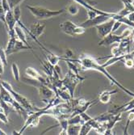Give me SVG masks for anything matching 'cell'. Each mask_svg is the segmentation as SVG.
Returning <instances> with one entry per match:
<instances>
[{"label": "cell", "mask_w": 134, "mask_h": 135, "mask_svg": "<svg viewBox=\"0 0 134 135\" xmlns=\"http://www.w3.org/2000/svg\"><path fill=\"white\" fill-rule=\"evenodd\" d=\"M64 61H70V62H78L80 65L81 69H82L83 70H96L98 72H100L102 75H103L109 81L111 82L112 84L116 85V87H118L120 89H121L127 95L134 97V92L128 90L125 87H124L122 84H120L111 75V74L107 70L106 67H104L103 65L100 64L98 61H97V59H95V57H92L91 56L87 55V54H82L79 56L78 58H70V59H65Z\"/></svg>", "instance_id": "6da1fadb"}, {"label": "cell", "mask_w": 134, "mask_h": 135, "mask_svg": "<svg viewBox=\"0 0 134 135\" xmlns=\"http://www.w3.org/2000/svg\"><path fill=\"white\" fill-rule=\"evenodd\" d=\"M0 84H1L3 87L10 92V94L13 96V98L16 100V101L20 105L22 106L24 109L26 110V111L28 113V114H32L34 112H36V110L38 109V108H36V106H34L26 97H24L23 95H22L21 94L18 93L16 91H15L12 88V86L6 82V81H3V80H0Z\"/></svg>", "instance_id": "7a4b0ae2"}, {"label": "cell", "mask_w": 134, "mask_h": 135, "mask_svg": "<svg viewBox=\"0 0 134 135\" xmlns=\"http://www.w3.org/2000/svg\"><path fill=\"white\" fill-rule=\"evenodd\" d=\"M27 8L29 10L31 13L38 20H46L53 17L58 16L63 14L66 11L65 8L60 10H50L40 6H27Z\"/></svg>", "instance_id": "3957f363"}, {"label": "cell", "mask_w": 134, "mask_h": 135, "mask_svg": "<svg viewBox=\"0 0 134 135\" xmlns=\"http://www.w3.org/2000/svg\"><path fill=\"white\" fill-rule=\"evenodd\" d=\"M85 79H86V78L82 77L81 75H79V74L75 73L74 71L69 70L68 73H66L64 79H62V86L64 88H66L70 92L72 98H74V94H75L76 86L78 83L83 82Z\"/></svg>", "instance_id": "277c9868"}, {"label": "cell", "mask_w": 134, "mask_h": 135, "mask_svg": "<svg viewBox=\"0 0 134 135\" xmlns=\"http://www.w3.org/2000/svg\"><path fill=\"white\" fill-rule=\"evenodd\" d=\"M115 13H116V12L107 11V13H106V14H100V15H98L96 17H95L93 19H91V20L88 19L87 20L81 23L79 25L83 27L84 28H86V29L92 28V27H96L97 25H100V24L107 21L108 20L112 19Z\"/></svg>", "instance_id": "5b68a950"}, {"label": "cell", "mask_w": 134, "mask_h": 135, "mask_svg": "<svg viewBox=\"0 0 134 135\" xmlns=\"http://www.w3.org/2000/svg\"><path fill=\"white\" fill-rule=\"evenodd\" d=\"M60 28L64 33L71 36L82 35L86 32V28H84L80 25H77L70 20H66L62 23L60 24Z\"/></svg>", "instance_id": "8992f818"}, {"label": "cell", "mask_w": 134, "mask_h": 135, "mask_svg": "<svg viewBox=\"0 0 134 135\" xmlns=\"http://www.w3.org/2000/svg\"><path fill=\"white\" fill-rule=\"evenodd\" d=\"M45 27H46V25L44 23L35 22L32 24L30 28L28 29V35L33 41H35L38 45H40L41 42L39 41L38 38L44 33Z\"/></svg>", "instance_id": "52a82bcc"}, {"label": "cell", "mask_w": 134, "mask_h": 135, "mask_svg": "<svg viewBox=\"0 0 134 135\" xmlns=\"http://www.w3.org/2000/svg\"><path fill=\"white\" fill-rule=\"evenodd\" d=\"M114 22H115V20L110 19L107 21L100 24V25H97L96 27H95L97 30V32H98V35L101 38L105 37L106 36H107L109 33L112 32Z\"/></svg>", "instance_id": "ba28073f"}, {"label": "cell", "mask_w": 134, "mask_h": 135, "mask_svg": "<svg viewBox=\"0 0 134 135\" xmlns=\"http://www.w3.org/2000/svg\"><path fill=\"white\" fill-rule=\"evenodd\" d=\"M124 39L121 35H116L113 32L109 33L105 37L102 38V40L99 42V45L100 46H109L114 43H119L121 40Z\"/></svg>", "instance_id": "9c48e42d"}, {"label": "cell", "mask_w": 134, "mask_h": 135, "mask_svg": "<svg viewBox=\"0 0 134 135\" xmlns=\"http://www.w3.org/2000/svg\"><path fill=\"white\" fill-rule=\"evenodd\" d=\"M25 75L32 79H35V80H37L39 82H41V83L43 84H45L47 85L48 83V79H47V77L44 78V76H42L41 74L36 70V69H34L33 67H27L25 69Z\"/></svg>", "instance_id": "30bf717a"}, {"label": "cell", "mask_w": 134, "mask_h": 135, "mask_svg": "<svg viewBox=\"0 0 134 135\" xmlns=\"http://www.w3.org/2000/svg\"><path fill=\"white\" fill-rule=\"evenodd\" d=\"M5 20H6V24H7L8 32L14 31L15 27L17 24V22H16V20L15 18L12 8L5 12Z\"/></svg>", "instance_id": "8fae6325"}, {"label": "cell", "mask_w": 134, "mask_h": 135, "mask_svg": "<svg viewBox=\"0 0 134 135\" xmlns=\"http://www.w3.org/2000/svg\"><path fill=\"white\" fill-rule=\"evenodd\" d=\"M134 108V97L132 100H130L129 102L120 105V106H115L112 109L109 110V112L112 113H126L130 111L131 109Z\"/></svg>", "instance_id": "7c38bea8"}, {"label": "cell", "mask_w": 134, "mask_h": 135, "mask_svg": "<svg viewBox=\"0 0 134 135\" xmlns=\"http://www.w3.org/2000/svg\"><path fill=\"white\" fill-rule=\"evenodd\" d=\"M41 48H42L44 51L45 52V56H46V60L48 61V62H49L51 65L53 66H56L58 64V62H60L61 60H62V57L61 56H57L56 54H54L53 53H52L51 51H49L48 50L47 48H45L43 45H40Z\"/></svg>", "instance_id": "4fadbf2b"}, {"label": "cell", "mask_w": 134, "mask_h": 135, "mask_svg": "<svg viewBox=\"0 0 134 135\" xmlns=\"http://www.w3.org/2000/svg\"><path fill=\"white\" fill-rule=\"evenodd\" d=\"M39 60L41 62V65L43 68V70L45 73L47 77H52L54 74V71H55L54 66L51 65L47 60H41L40 58H39Z\"/></svg>", "instance_id": "5bb4252c"}, {"label": "cell", "mask_w": 134, "mask_h": 135, "mask_svg": "<svg viewBox=\"0 0 134 135\" xmlns=\"http://www.w3.org/2000/svg\"><path fill=\"white\" fill-rule=\"evenodd\" d=\"M117 91H118L116 89L112 90V91H104L100 95L98 100L103 104H107V103H109V101L111 100L112 95L117 93Z\"/></svg>", "instance_id": "9a60e30c"}, {"label": "cell", "mask_w": 134, "mask_h": 135, "mask_svg": "<svg viewBox=\"0 0 134 135\" xmlns=\"http://www.w3.org/2000/svg\"><path fill=\"white\" fill-rule=\"evenodd\" d=\"M15 31H16V34L17 36V37L21 41H23L24 44L28 46H30L28 43V41H27V35L25 33V31L23 30V28H22L19 25L16 24V27H15Z\"/></svg>", "instance_id": "2e32d148"}, {"label": "cell", "mask_w": 134, "mask_h": 135, "mask_svg": "<svg viewBox=\"0 0 134 135\" xmlns=\"http://www.w3.org/2000/svg\"><path fill=\"white\" fill-rule=\"evenodd\" d=\"M11 72L13 77L16 81L19 82L20 79V75H19V69L18 67V65L16 62H13L11 64Z\"/></svg>", "instance_id": "e0dca14e"}, {"label": "cell", "mask_w": 134, "mask_h": 135, "mask_svg": "<svg viewBox=\"0 0 134 135\" xmlns=\"http://www.w3.org/2000/svg\"><path fill=\"white\" fill-rule=\"evenodd\" d=\"M81 125H69L67 129V134H79Z\"/></svg>", "instance_id": "ac0fdd59"}, {"label": "cell", "mask_w": 134, "mask_h": 135, "mask_svg": "<svg viewBox=\"0 0 134 135\" xmlns=\"http://www.w3.org/2000/svg\"><path fill=\"white\" fill-rule=\"evenodd\" d=\"M134 120V108L131 109L130 111H128V118H127V124L125 126V129L124 131L125 134H128V126L130 125V123L132 121Z\"/></svg>", "instance_id": "d6986e66"}, {"label": "cell", "mask_w": 134, "mask_h": 135, "mask_svg": "<svg viewBox=\"0 0 134 135\" xmlns=\"http://www.w3.org/2000/svg\"><path fill=\"white\" fill-rule=\"evenodd\" d=\"M67 11L72 16H75L78 13V7L76 4H71L66 8Z\"/></svg>", "instance_id": "ffe728a7"}, {"label": "cell", "mask_w": 134, "mask_h": 135, "mask_svg": "<svg viewBox=\"0 0 134 135\" xmlns=\"http://www.w3.org/2000/svg\"><path fill=\"white\" fill-rule=\"evenodd\" d=\"M0 120L3 121L4 124H7L9 122L8 115L5 113L4 109L2 107H0Z\"/></svg>", "instance_id": "44dd1931"}, {"label": "cell", "mask_w": 134, "mask_h": 135, "mask_svg": "<svg viewBox=\"0 0 134 135\" xmlns=\"http://www.w3.org/2000/svg\"><path fill=\"white\" fill-rule=\"evenodd\" d=\"M0 60L2 61L4 66H7V55L5 52V50L0 47Z\"/></svg>", "instance_id": "7402d4cb"}, {"label": "cell", "mask_w": 134, "mask_h": 135, "mask_svg": "<svg viewBox=\"0 0 134 135\" xmlns=\"http://www.w3.org/2000/svg\"><path fill=\"white\" fill-rule=\"evenodd\" d=\"M0 21H2L4 25L7 27L6 20H5V11L2 3V0H0Z\"/></svg>", "instance_id": "603a6c76"}, {"label": "cell", "mask_w": 134, "mask_h": 135, "mask_svg": "<svg viewBox=\"0 0 134 135\" xmlns=\"http://www.w3.org/2000/svg\"><path fill=\"white\" fill-rule=\"evenodd\" d=\"M132 28H127L126 29H125L122 33L120 35L123 36V38H126V37H130L132 35Z\"/></svg>", "instance_id": "cb8c5ba5"}, {"label": "cell", "mask_w": 134, "mask_h": 135, "mask_svg": "<svg viewBox=\"0 0 134 135\" xmlns=\"http://www.w3.org/2000/svg\"><path fill=\"white\" fill-rule=\"evenodd\" d=\"M124 62H125V66L127 68H132V66H133V65H134L133 59L127 58V59H125V60H124Z\"/></svg>", "instance_id": "d4e9b609"}, {"label": "cell", "mask_w": 134, "mask_h": 135, "mask_svg": "<svg viewBox=\"0 0 134 135\" xmlns=\"http://www.w3.org/2000/svg\"><path fill=\"white\" fill-rule=\"evenodd\" d=\"M121 23L120 21H118V20H115V22H114V24H113V27H112V32H113V33H115L119 28H120V27L121 26Z\"/></svg>", "instance_id": "484cf974"}, {"label": "cell", "mask_w": 134, "mask_h": 135, "mask_svg": "<svg viewBox=\"0 0 134 135\" xmlns=\"http://www.w3.org/2000/svg\"><path fill=\"white\" fill-rule=\"evenodd\" d=\"M4 72V64L3 63V62L0 60V75H3Z\"/></svg>", "instance_id": "4316f807"}, {"label": "cell", "mask_w": 134, "mask_h": 135, "mask_svg": "<svg viewBox=\"0 0 134 135\" xmlns=\"http://www.w3.org/2000/svg\"><path fill=\"white\" fill-rule=\"evenodd\" d=\"M7 133H6V132H4L3 129H0V135H6Z\"/></svg>", "instance_id": "83f0119b"}, {"label": "cell", "mask_w": 134, "mask_h": 135, "mask_svg": "<svg viewBox=\"0 0 134 135\" xmlns=\"http://www.w3.org/2000/svg\"><path fill=\"white\" fill-rule=\"evenodd\" d=\"M132 68H134V65H133V66H132Z\"/></svg>", "instance_id": "f1b7e54d"}, {"label": "cell", "mask_w": 134, "mask_h": 135, "mask_svg": "<svg viewBox=\"0 0 134 135\" xmlns=\"http://www.w3.org/2000/svg\"><path fill=\"white\" fill-rule=\"evenodd\" d=\"M0 107H1V105H0Z\"/></svg>", "instance_id": "f546056e"}]
</instances>
